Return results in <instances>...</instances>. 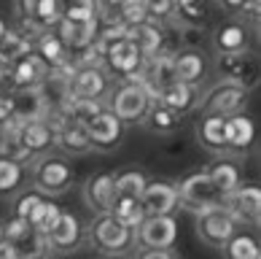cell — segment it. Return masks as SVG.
I'll return each instance as SVG.
<instances>
[{
	"mask_svg": "<svg viewBox=\"0 0 261 259\" xmlns=\"http://www.w3.org/2000/svg\"><path fill=\"white\" fill-rule=\"evenodd\" d=\"M84 241L89 243L97 254L121 256V254H132L135 229L127 227V224H121L111 210H105V214H94V219L86 224Z\"/></svg>",
	"mask_w": 261,
	"mask_h": 259,
	"instance_id": "1",
	"label": "cell"
},
{
	"mask_svg": "<svg viewBox=\"0 0 261 259\" xmlns=\"http://www.w3.org/2000/svg\"><path fill=\"white\" fill-rule=\"evenodd\" d=\"M153 98L140 84V79H121L119 86H111L108 92V108L119 116L127 127H138L146 122Z\"/></svg>",
	"mask_w": 261,
	"mask_h": 259,
	"instance_id": "2",
	"label": "cell"
},
{
	"mask_svg": "<svg viewBox=\"0 0 261 259\" xmlns=\"http://www.w3.org/2000/svg\"><path fill=\"white\" fill-rule=\"evenodd\" d=\"M75 181V170L70 165V159L57 151H43L33 162V184L35 189L46 197H60Z\"/></svg>",
	"mask_w": 261,
	"mask_h": 259,
	"instance_id": "3",
	"label": "cell"
},
{
	"mask_svg": "<svg viewBox=\"0 0 261 259\" xmlns=\"http://www.w3.org/2000/svg\"><path fill=\"white\" fill-rule=\"evenodd\" d=\"M178 222L172 214L146 216L135 227V248L132 251H175Z\"/></svg>",
	"mask_w": 261,
	"mask_h": 259,
	"instance_id": "4",
	"label": "cell"
},
{
	"mask_svg": "<svg viewBox=\"0 0 261 259\" xmlns=\"http://www.w3.org/2000/svg\"><path fill=\"white\" fill-rule=\"evenodd\" d=\"M143 60L146 57L140 54L129 35H121L102 46V68L108 70L111 79H138Z\"/></svg>",
	"mask_w": 261,
	"mask_h": 259,
	"instance_id": "5",
	"label": "cell"
},
{
	"mask_svg": "<svg viewBox=\"0 0 261 259\" xmlns=\"http://www.w3.org/2000/svg\"><path fill=\"white\" fill-rule=\"evenodd\" d=\"M175 189H178V208H186V210H191V214L224 203V195H221V192L216 189V184L210 181L207 170L183 176L175 184Z\"/></svg>",
	"mask_w": 261,
	"mask_h": 259,
	"instance_id": "6",
	"label": "cell"
},
{
	"mask_svg": "<svg viewBox=\"0 0 261 259\" xmlns=\"http://www.w3.org/2000/svg\"><path fill=\"white\" fill-rule=\"evenodd\" d=\"M111 76L102 65L94 62H79L73 65L70 73H67V89H70V98H89V100H102L108 98L111 92Z\"/></svg>",
	"mask_w": 261,
	"mask_h": 259,
	"instance_id": "7",
	"label": "cell"
},
{
	"mask_svg": "<svg viewBox=\"0 0 261 259\" xmlns=\"http://www.w3.org/2000/svg\"><path fill=\"white\" fill-rule=\"evenodd\" d=\"M194 216H197V222H194L197 238L205 246H210V248H221L231 235L237 232V222L231 219V214L224 208V203L202 208V210H197Z\"/></svg>",
	"mask_w": 261,
	"mask_h": 259,
	"instance_id": "8",
	"label": "cell"
},
{
	"mask_svg": "<svg viewBox=\"0 0 261 259\" xmlns=\"http://www.w3.org/2000/svg\"><path fill=\"white\" fill-rule=\"evenodd\" d=\"M60 41L65 43L67 49V62L75 65L81 62V57L86 54V49L97 41V33H100V16L97 19H84V22H75V19H65L60 16V22L54 25Z\"/></svg>",
	"mask_w": 261,
	"mask_h": 259,
	"instance_id": "9",
	"label": "cell"
},
{
	"mask_svg": "<svg viewBox=\"0 0 261 259\" xmlns=\"http://www.w3.org/2000/svg\"><path fill=\"white\" fill-rule=\"evenodd\" d=\"M248 92L243 84L231 81V79H221L218 84H213L205 92V98L199 100V111L202 113H221V116H229V113L245 111L248 105Z\"/></svg>",
	"mask_w": 261,
	"mask_h": 259,
	"instance_id": "10",
	"label": "cell"
},
{
	"mask_svg": "<svg viewBox=\"0 0 261 259\" xmlns=\"http://www.w3.org/2000/svg\"><path fill=\"white\" fill-rule=\"evenodd\" d=\"M127 124H124L116 113L105 105L94 116L86 122V135H89V146L92 151H113L121 146Z\"/></svg>",
	"mask_w": 261,
	"mask_h": 259,
	"instance_id": "11",
	"label": "cell"
},
{
	"mask_svg": "<svg viewBox=\"0 0 261 259\" xmlns=\"http://www.w3.org/2000/svg\"><path fill=\"white\" fill-rule=\"evenodd\" d=\"M224 208L231 214L237 224L258 227L261 216V189L256 184H237L234 189L224 195Z\"/></svg>",
	"mask_w": 261,
	"mask_h": 259,
	"instance_id": "12",
	"label": "cell"
},
{
	"mask_svg": "<svg viewBox=\"0 0 261 259\" xmlns=\"http://www.w3.org/2000/svg\"><path fill=\"white\" fill-rule=\"evenodd\" d=\"M46 243H49L51 254H73L84 246V224L81 219L70 214V210H60L57 222L46 232Z\"/></svg>",
	"mask_w": 261,
	"mask_h": 259,
	"instance_id": "13",
	"label": "cell"
},
{
	"mask_svg": "<svg viewBox=\"0 0 261 259\" xmlns=\"http://www.w3.org/2000/svg\"><path fill=\"white\" fill-rule=\"evenodd\" d=\"M140 84L148 89V95L153 100L159 98V92L167 84L175 81V68H172V52H159L153 57H146L143 60V68L138 73Z\"/></svg>",
	"mask_w": 261,
	"mask_h": 259,
	"instance_id": "14",
	"label": "cell"
},
{
	"mask_svg": "<svg viewBox=\"0 0 261 259\" xmlns=\"http://www.w3.org/2000/svg\"><path fill=\"white\" fill-rule=\"evenodd\" d=\"M218 70L224 79L243 84L245 89H253L258 81V60L250 49L234 52V54H218Z\"/></svg>",
	"mask_w": 261,
	"mask_h": 259,
	"instance_id": "15",
	"label": "cell"
},
{
	"mask_svg": "<svg viewBox=\"0 0 261 259\" xmlns=\"http://www.w3.org/2000/svg\"><path fill=\"white\" fill-rule=\"evenodd\" d=\"M172 68H175V79L189 84V86H199L205 84L207 73H210V62L194 46H183V49L172 52Z\"/></svg>",
	"mask_w": 261,
	"mask_h": 259,
	"instance_id": "16",
	"label": "cell"
},
{
	"mask_svg": "<svg viewBox=\"0 0 261 259\" xmlns=\"http://www.w3.org/2000/svg\"><path fill=\"white\" fill-rule=\"evenodd\" d=\"M140 205L146 210V216L156 214H175L178 208V189L170 181H146V186L140 192Z\"/></svg>",
	"mask_w": 261,
	"mask_h": 259,
	"instance_id": "17",
	"label": "cell"
},
{
	"mask_svg": "<svg viewBox=\"0 0 261 259\" xmlns=\"http://www.w3.org/2000/svg\"><path fill=\"white\" fill-rule=\"evenodd\" d=\"M16 127V138L19 143L30 151L33 157L43 154V151H51L57 143V132L51 130V124L46 119H30V122H14Z\"/></svg>",
	"mask_w": 261,
	"mask_h": 259,
	"instance_id": "18",
	"label": "cell"
},
{
	"mask_svg": "<svg viewBox=\"0 0 261 259\" xmlns=\"http://www.w3.org/2000/svg\"><path fill=\"white\" fill-rule=\"evenodd\" d=\"M113 200H116L113 173L100 170V173H94V176L86 178V184H84V203H86V208H89L92 214H105V210H111Z\"/></svg>",
	"mask_w": 261,
	"mask_h": 259,
	"instance_id": "19",
	"label": "cell"
},
{
	"mask_svg": "<svg viewBox=\"0 0 261 259\" xmlns=\"http://www.w3.org/2000/svg\"><path fill=\"white\" fill-rule=\"evenodd\" d=\"M127 35L135 41V46L140 49L143 57H153L159 52H167V30H164L162 22L146 19V22H140V25L127 27Z\"/></svg>",
	"mask_w": 261,
	"mask_h": 259,
	"instance_id": "20",
	"label": "cell"
},
{
	"mask_svg": "<svg viewBox=\"0 0 261 259\" xmlns=\"http://www.w3.org/2000/svg\"><path fill=\"white\" fill-rule=\"evenodd\" d=\"M256 140V124L245 111L229 113L226 116V151L231 154H245L253 149Z\"/></svg>",
	"mask_w": 261,
	"mask_h": 259,
	"instance_id": "21",
	"label": "cell"
},
{
	"mask_svg": "<svg viewBox=\"0 0 261 259\" xmlns=\"http://www.w3.org/2000/svg\"><path fill=\"white\" fill-rule=\"evenodd\" d=\"M213 43H216L218 54H234V52H245L250 49V27L245 25V19H231L224 22L213 35Z\"/></svg>",
	"mask_w": 261,
	"mask_h": 259,
	"instance_id": "22",
	"label": "cell"
},
{
	"mask_svg": "<svg viewBox=\"0 0 261 259\" xmlns=\"http://www.w3.org/2000/svg\"><path fill=\"white\" fill-rule=\"evenodd\" d=\"M16 14L27 22H33L35 27H41V30H49L60 22L62 3L60 0H19Z\"/></svg>",
	"mask_w": 261,
	"mask_h": 259,
	"instance_id": "23",
	"label": "cell"
},
{
	"mask_svg": "<svg viewBox=\"0 0 261 259\" xmlns=\"http://www.w3.org/2000/svg\"><path fill=\"white\" fill-rule=\"evenodd\" d=\"M197 140L205 151L226 154V116L221 113H202L197 124Z\"/></svg>",
	"mask_w": 261,
	"mask_h": 259,
	"instance_id": "24",
	"label": "cell"
},
{
	"mask_svg": "<svg viewBox=\"0 0 261 259\" xmlns=\"http://www.w3.org/2000/svg\"><path fill=\"white\" fill-rule=\"evenodd\" d=\"M46 70H49V65L35 52L19 57L16 62H11V89H35Z\"/></svg>",
	"mask_w": 261,
	"mask_h": 259,
	"instance_id": "25",
	"label": "cell"
},
{
	"mask_svg": "<svg viewBox=\"0 0 261 259\" xmlns=\"http://www.w3.org/2000/svg\"><path fill=\"white\" fill-rule=\"evenodd\" d=\"M33 52L41 57V60L49 65V68H57V65H65V62H67V49H65V43L60 41V35H57L54 27H49V30H41V33L35 35Z\"/></svg>",
	"mask_w": 261,
	"mask_h": 259,
	"instance_id": "26",
	"label": "cell"
},
{
	"mask_svg": "<svg viewBox=\"0 0 261 259\" xmlns=\"http://www.w3.org/2000/svg\"><path fill=\"white\" fill-rule=\"evenodd\" d=\"M156 103H162L164 108H170L172 113H186L191 105L197 103V86H189V84H183V81H172V84H167L164 89L159 92V98H156Z\"/></svg>",
	"mask_w": 261,
	"mask_h": 259,
	"instance_id": "27",
	"label": "cell"
},
{
	"mask_svg": "<svg viewBox=\"0 0 261 259\" xmlns=\"http://www.w3.org/2000/svg\"><path fill=\"white\" fill-rule=\"evenodd\" d=\"M14 92V119L11 122H30V119H43L46 116V103L41 92L35 89H11Z\"/></svg>",
	"mask_w": 261,
	"mask_h": 259,
	"instance_id": "28",
	"label": "cell"
},
{
	"mask_svg": "<svg viewBox=\"0 0 261 259\" xmlns=\"http://www.w3.org/2000/svg\"><path fill=\"white\" fill-rule=\"evenodd\" d=\"M54 149L67 151V154H84V151H92L89 135H86V124H79V122H70V119H67L62 127L57 130Z\"/></svg>",
	"mask_w": 261,
	"mask_h": 259,
	"instance_id": "29",
	"label": "cell"
},
{
	"mask_svg": "<svg viewBox=\"0 0 261 259\" xmlns=\"http://www.w3.org/2000/svg\"><path fill=\"white\" fill-rule=\"evenodd\" d=\"M33 41H35V35L27 33L24 27H19V30H6L3 38H0V60L8 62V65L16 62L19 57L33 52Z\"/></svg>",
	"mask_w": 261,
	"mask_h": 259,
	"instance_id": "30",
	"label": "cell"
},
{
	"mask_svg": "<svg viewBox=\"0 0 261 259\" xmlns=\"http://www.w3.org/2000/svg\"><path fill=\"white\" fill-rule=\"evenodd\" d=\"M210 16V0H175L172 19H178L183 27H199Z\"/></svg>",
	"mask_w": 261,
	"mask_h": 259,
	"instance_id": "31",
	"label": "cell"
},
{
	"mask_svg": "<svg viewBox=\"0 0 261 259\" xmlns=\"http://www.w3.org/2000/svg\"><path fill=\"white\" fill-rule=\"evenodd\" d=\"M205 170H207L210 181L216 184V189L221 192V195H229V192L240 184V168L231 159H216Z\"/></svg>",
	"mask_w": 261,
	"mask_h": 259,
	"instance_id": "32",
	"label": "cell"
},
{
	"mask_svg": "<svg viewBox=\"0 0 261 259\" xmlns=\"http://www.w3.org/2000/svg\"><path fill=\"white\" fill-rule=\"evenodd\" d=\"M146 173L140 168H121V170H113V186H116V195H124V197H140L143 186H146Z\"/></svg>",
	"mask_w": 261,
	"mask_h": 259,
	"instance_id": "33",
	"label": "cell"
},
{
	"mask_svg": "<svg viewBox=\"0 0 261 259\" xmlns=\"http://www.w3.org/2000/svg\"><path fill=\"white\" fill-rule=\"evenodd\" d=\"M111 214L119 219L121 224H127L132 229L146 219V210H143V205H140V197H124V195H116L113 205H111Z\"/></svg>",
	"mask_w": 261,
	"mask_h": 259,
	"instance_id": "34",
	"label": "cell"
},
{
	"mask_svg": "<svg viewBox=\"0 0 261 259\" xmlns=\"http://www.w3.org/2000/svg\"><path fill=\"white\" fill-rule=\"evenodd\" d=\"M24 181V165L0 154V195H16Z\"/></svg>",
	"mask_w": 261,
	"mask_h": 259,
	"instance_id": "35",
	"label": "cell"
},
{
	"mask_svg": "<svg viewBox=\"0 0 261 259\" xmlns=\"http://www.w3.org/2000/svg\"><path fill=\"white\" fill-rule=\"evenodd\" d=\"M100 108H105L102 100H89V98H67L65 103V116L70 122H79V124H86L94 113H97Z\"/></svg>",
	"mask_w": 261,
	"mask_h": 259,
	"instance_id": "36",
	"label": "cell"
},
{
	"mask_svg": "<svg viewBox=\"0 0 261 259\" xmlns=\"http://www.w3.org/2000/svg\"><path fill=\"white\" fill-rule=\"evenodd\" d=\"M221 251L226 254V259H258V243L250 235H231L229 241L221 246Z\"/></svg>",
	"mask_w": 261,
	"mask_h": 259,
	"instance_id": "37",
	"label": "cell"
},
{
	"mask_svg": "<svg viewBox=\"0 0 261 259\" xmlns=\"http://www.w3.org/2000/svg\"><path fill=\"white\" fill-rule=\"evenodd\" d=\"M143 124H148V127H151L153 132L164 135V132H172V130H175V124H178V113H172L170 108H164L162 103L153 100V105H151V111H148V116H146V122H143Z\"/></svg>",
	"mask_w": 261,
	"mask_h": 259,
	"instance_id": "38",
	"label": "cell"
},
{
	"mask_svg": "<svg viewBox=\"0 0 261 259\" xmlns=\"http://www.w3.org/2000/svg\"><path fill=\"white\" fill-rule=\"evenodd\" d=\"M116 19H119L124 27H132V25L146 22V19H148L146 3H143V0H121L119 8H116Z\"/></svg>",
	"mask_w": 261,
	"mask_h": 259,
	"instance_id": "39",
	"label": "cell"
},
{
	"mask_svg": "<svg viewBox=\"0 0 261 259\" xmlns=\"http://www.w3.org/2000/svg\"><path fill=\"white\" fill-rule=\"evenodd\" d=\"M62 16L65 19H75V22H84V19H97V0H70V3L62 6Z\"/></svg>",
	"mask_w": 261,
	"mask_h": 259,
	"instance_id": "40",
	"label": "cell"
},
{
	"mask_svg": "<svg viewBox=\"0 0 261 259\" xmlns=\"http://www.w3.org/2000/svg\"><path fill=\"white\" fill-rule=\"evenodd\" d=\"M143 3H146L148 19H153V22L167 25L170 19H172V8H175V0H143Z\"/></svg>",
	"mask_w": 261,
	"mask_h": 259,
	"instance_id": "41",
	"label": "cell"
},
{
	"mask_svg": "<svg viewBox=\"0 0 261 259\" xmlns=\"http://www.w3.org/2000/svg\"><path fill=\"white\" fill-rule=\"evenodd\" d=\"M41 200V192H24V195H16V200H14V216H19V219H27V214L35 208V203Z\"/></svg>",
	"mask_w": 261,
	"mask_h": 259,
	"instance_id": "42",
	"label": "cell"
},
{
	"mask_svg": "<svg viewBox=\"0 0 261 259\" xmlns=\"http://www.w3.org/2000/svg\"><path fill=\"white\" fill-rule=\"evenodd\" d=\"M14 119V92H0V122H11Z\"/></svg>",
	"mask_w": 261,
	"mask_h": 259,
	"instance_id": "43",
	"label": "cell"
},
{
	"mask_svg": "<svg viewBox=\"0 0 261 259\" xmlns=\"http://www.w3.org/2000/svg\"><path fill=\"white\" fill-rule=\"evenodd\" d=\"M245 3L248 0H218V6L224 8V11H229V14H243Z\"/></svg>",
	"mask_w": 261,
	"mask_h": 259,
	"instance_id": "44",
	"label": "cell"
},
{
	"mask_svg": "<svg viewBox=\"0 0 261 259\" xmlns=\"http://www.w3.org/2000/svg\"><path fill=\"white\" fill-rule=\"evenodd\" d=\"M6 30H8V27H6V22H3V16H0V38H3Z\"/></svg>",
	"mask_w": 261,
	"mask_h": 259,
	"instance_id": "45",
	"label": "cell"
},
{
	"mask_svg": "<svg viewBox=\"0 0 261 259\" xmlns=\"http://www.w3.org/2000/svg\"><path fill=\"white\" fill-rule=\"evenodd\" d=\"M0 241H3V222H0Z\"/></svg>",
	"mask_w": 261,
	"mask_h": 259,
	"instance_id": "46",
	"label": "cell"
},
{
	"mask_svg": "<svg viewBox=\"0 0 261 259\" xmlns=\"http://www.w3.org/2000/svg\"><path fill=\"white\" fill-rule=\"evenodd\" d=\"M3 130H6V124H3V122H0V135H3Z\"/></svg>",
	"mask_w": 261,
	"mask_h": 259,
	"instance_id": "47",
	"label": "cell"
},
{
	"mask_svg": "<svg viewBox=\"0 0 261 259\" xmlns=\"http://www.w3.org/2000/svg\"><path fill=\"white\" fill-rule=\"evenodd\" d=\"M60 3H62V6H65V3H70V0H60Z\"/></svg>",
	"mask_w": 261,
	"mask_h": 259,
	"instance_id": "48",
	"label": "cell"
}]
</instances>
